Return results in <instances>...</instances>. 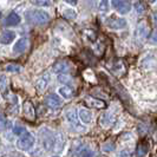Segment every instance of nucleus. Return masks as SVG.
I'll use <instances>...</instances> for the list:
<instances>
[{
    "mask_svg": "<svg viewBox=\"0 0 157 157\" xmlns=\"http://www.w3.org/2000/svg\"><path fill=\"white\" fill-rule=\"evenodd\" d=\"M78 117L84 124H91V122L94 119V115H92V112L89 110V109L80 108L78 110Z\"/></svg>",
    "mask_w": 157,
    "mask_h": 157,
    "instance_id": "nucleus-10",
    "label": "nucleus"
},
{
    "mask_svg": "<svg viewBox=\"0 0 157 157\" xmlns=\"http://www.w3.org/2000/svg\"><path fill=\"white\" fill-rule=\"evenodd\" d=\"M115 123V116L111 112H104L101 116V124L104 128H109Z\"/></svg>",
    "mask_w": 157,
    "mask_h": 157,
    "instance_id": "nucleus-13",
    "label": "nucleus"
},
{
    "mask_svg": "<svg viewBox=\"0 0 157 157\" xmlns=\"http://www.w3.org/2000/svg\"><path fill=\"white\" fill-rule=\"evenodd\" d=\"M147 37H148V25L144 21H141L135 30V39L138 43H142L143 40L147 39Z\"/></svg>",
    "mask_w": 157,
    "mask_h": 157,
    "instance_id": "nucleus-5",
    "label": "nucleus"
},
{
    "mask_svg": "<svg viewBox=\"0 0 157 157\" xmlns=\"http://www.w3.org/2000/svg\"><path fill=\"white\" fill-rule=\"evenodd\" d=\"M82 157H91V152L90 151H84L82 154Z\"/></svg>",
    "mask_w": 157,
    "mask_h": 157,
    "instance_id": "nucleus-28",
    "label": "nucleus"
},
{
    "mask_svg": "<svg viewBox=\"0 0 157 157\" xmlns=\"http://www.w3.org/2000/svg\"><path fill=\"white\" fill-rule=\"evenodd\" d=\"M53 144H55V140H53L52 135H51V132H47V136L44 137V147H45L47 150H50V149H52Z\"/></svg>",
    "mask_w": 157,
    "mask_h": 157,
    "instance_id": "nucleus-18",
    "label": "nucleus"
},
{
    "mask_svg": "<svg viewBox=\"0 0 157 157\" xmlns=\"http://www.w3.org/2000/svg\"><path fill=\"white\" fill-rule=\"evenodd\" d=\"M109 0H99L98 1V10H99V12H102V13H105V12H108L109 11Z\"/></svg>",
    "mask_w": 157,
    "mask_h": 157,
    "instance_id": "nucleus-23",
    "label": "nucleus"
},
{
    "mask_svg": "<svg viewBox=\"0 0 157 157\" xmlns=\"http://www.w3.org/2000/svg\"><path fill=\"white\" fill-rule=\"evenodd\" d=\"M31 4L38 6V7H50L52 6V2L51 0H30Z\"/></svg>",
    "mask_w": 157,
    "mask_h": 157,
    "instance_id": "nucleus-19",
    "label": "nucleus"
},
{
    "mask_svg": "<svg viewBox=\"0 0 157 157\" xmlns=\"http://www.w3.org/2000/svg\"><path fill=\"white\" fill-rule=\"evenodd\" d=\"M111 5L122 16L128 14L132 10V4L128 0H111Z\"/></svg>",
    "mask_w": 157,
    "mask_h": 157,
    "instance_id": "nucleus-3",
    "label": "nucleus"
},
{
    "mask_svg": "<svg viewBox=\"0 0 157 157\" xmlns=\"http://www.w3.org/2000/svg\"><path fill=\"white\" fill-rule=\"evenodd\" d=\"M86 103L90 105V106H94L96 109H104L106 106V104L101 101V99H97V98H94V97H86L85 98Z\"/></svg>",
    "mask_w": 157,
    "mask_h": 157,
    "instance_id": "nucleus-14",
    "label": "nucleus"
},
{
    "mask_svg": "<svg viewBox=\"0 0 157 157\" xmlns=\"http://www.w3.org/2000/svg\"><path fill=\"white\" fill-rule=\"evenodd\" d=\"M48 83H50V75H44V76H41L37 80V84L36 85H37V89L39 91H44L47 87V85H48Z\"/></svg>",
    "mask_w": 157,
    "mask_h": 157,
    "instance_id": "nucleus-16",
    "label": "nucleus"
},
{
    "mask_svg": "<svg viewBox=\"0 0 157 157\" xmlns=\"http://www.w3.org/2000/svg\"><path fill=\"white\" fill-rule=\"evenodd\" d=\"M29 46H30V39L26 38V37H23V38L17 40L16 44L13 45L12 51H13V53H16V55H20V53H24V52L29 48Z\"/></svg>",
    "mask_w": 157,
    "mask_h": 157,
    "instance_id": "nucleus-6",
    "label": "nucleus"
},
{
    "mask_svg": "<svg viewBox=\"0 0 157 157\" xmlns=\"http://www.w3.org/2000/svg\"><path fill=\"white\" fill-rule=\"evenodd\" d=\"M17 34L14 31H11V30H5L0 33V44H4V45H10L11 43H13L16 39Z\"/></svg>",
    "mask_w": 157,
    "mask_h": 157,
    "instance_id": "nucleus-9",
    "label": "nucleus"
},
{
    "mask_svg": "<svg viewBox=\"0 0 157 157\" xmlns=\"http://www.w3.org/2000/svg\"><path fill=\"white\" fill-rule=\"evenodd\" d=\"M25 18L32 25H45L51 19L50 14L43 10H27L25 11Z\"/></svg>",
    "mask_w": 157,
    "mask_h": 157,
    "instance_id": "nucleus-1",
    "label": "nucleus"
},
{
    "mask_svg": "<svg viewBox=\"0 0 157 157\" xmlns=\"http://www.w3.org/2000/svg\"><path fill=\"white\" fill-rule=\"evenodd\" d=\"M65 117L67 119V122L70 123L71 125H73L75 128H78V129H82V130H84V128L80 125V122H79L78 119V112L77 110H75V109H70V110H67L65 112Z\"/></svg>",
    "mask_w": 157,
    "mask_h": 157,
    "instance_id": "nucleus-8",
    "label": "nucleus"
},
{
    "mask_svg": "<svg viewBox=\"0 0 157 157\" xmlns=\"http://www.w3.org/2000/svg\"><path fill=\"white\" fill-rule=\"evenodd\" d=\"M53 157H58V156H53Z\"/></svg>",
    "mask_w": 157,
    "mask_h": 157,
    "instance_id": "nucleus-31",
    "label": "nucleus"
},
{
    "mask_svg": "<svg viewBox=\"0 0 157 157\" xmlns=\"http://www.w3.org/2000/svg\"><path fill=\"white\" fill-rule=\"evenodd\" d=\"M63 16L66 19H75L77 17V12L73 8H65L63 11Z\"/></svg>",
    "mask_w": 157,
    "mask_h": 157,
    "instance_id": "nucleus-22",
    "label": "nucleus"
},
{
    "mask_svg": "<svg viewBox=\"0 0 157 157\" xmlns=\"http://www.w3.org/2000/svg\"><path fill=\"white\" fill-rule=\"evenodd\" d=\"M23 111L25 113V116L30 119L34 118V109H33V105L31 104V102H25L23 104Z\"/></svg>",
    "mask_w": 157,
    "mask_h": 157,
    "instance_id": "nucleus-17",
    "label": "nucleus"
},
{
    "mask_svg": "<svg viewBox=\"0 0 157 157\" xmlns=\"http://www.w3.org/2000/svg\"><path fill=\"white\" fill-rule=\"evenodd\" d=\"M58 82L60 84H65V85H69L72 83V78H71L69 75H65V73H60L58 75ZM70 86V85H69Z\"/></svg>",
    "mask_w": 157,
    "mask_h": 157,
    "instance_id": "nucleus-20",
    "label": "nucleus"
},
{
    "mask_svg": "<svg viewBox=\"0 0 157 157\" xmlns=\"http://www.w3.org/2000/svg\"><path fill=\"white\" fill-rule=\"evenodd\" d=\"M154 21H155V24H156V26H157V13L154 14Z\"/></svg>",
    "mask_w": 157,
    "mask_h": 157,
    "instance_id": "nucleus-29",
    "label": "nucleus"
},
{
    "mask_svg": "<svg viewBox=\"0 0 157 157\" xmlns=\"http://www.w3.org/2000/svg\"><path fill=\"white\" fill-rule=\"evenodd\" d=\"M7 84H8L7 77H6V76H1V77H0V90H1V91H5L6 87H7Z\"/></svg>",
    "mask_w": 157,
    "mask_h": 157,
    "instance_id": "nucleus-25",
    "label": "nucleus"
},
{
    "mask_svg": "<svg viewBox=\"0 0 157 157\" xmlns=\"http://www.w3.org/2000/svg\"><path fill=\"white\" fill-rule=\"evenodd\" d=\"M5 70L11 73H17V72H20L21 71V66L18 65V64H7L5 66Z\"/></svg>",
    "mask_w": 157,
    "mask_h": 157,
    "instance_id": "nucleus-21",
    "label": "nucleus"
},
{
    "mask_svg": "<svg viewBox=\"0 0 157 157\" xmlns=\"http://www.w3.org/2000/svg\"><path fill=\"white\" fill-rule=\"evenodd\" d=\"M25 131H26V129H25L24 126L17 125V126H14V128H13V132H14L16 135H19V136H20V135H23Z\"/></svg>",
    "mask_w": 157,
    "mask_h": 157,
    "instance_id": "nucleus-26",
    "label": "nucleus"
},
{
    "mask_svg": "<svg viewBox=\"0 0 157 157\" xmlns=\"http://www.w3.org/2000/svg\"><path fill=\"white\" fill-rule=\"evenodd\" d=\"M21 21V18L16 12H11L6 18H5V25L6 26H17Z\"/></svg>",
    "mask_w": 157,
    "mask_h": 157,
    "instance_id": "nucleus-11",
    "label": "nucleus"
},
{
    "mask_svg": "<svg viewBox=\"0 0 157 157\" xmlns=\"http://www.w3.org/2000/svg\"><path fill=\"white\" fill-rule=\"evenodd\" d=\"M147 1H149V2H154V1H156V0H147Z\"/></svg>",
    "mask_w": 157,
    "mask_h": 157,
    "instance_id": "nucleus-30",
    "label": "nucleus"
},
{
    "mask_svg": "<svg viewBox=\"0 0 157 157\" xmlns=\"http://www.w3.org/2000/svg\"><path fill=\"white\" fill-rule=\"evenodd\" d=\"M34 144H36L34 136L31 132H27V131H25L23 135H20L16 143L17 148L19 150H21V151H29V150H31L34 147Z\"/></svg>",
    "mask_w": 157,
    "mask_h": 157,
    "instance_id": "nucleus-2",
    "label": "nucleus"
},
{
    "mask_svg": "<svg viewBox=\"0 0 157 157\" xmlns=\"http://www.w3.org/2000/svg\"><path fill=\"white\" fill-rule=\"evenodd\" d=\"M106 26L111 30H124L128 26V21L124 18H109L106 20Z\"/></svg>",
    "mask_w": 157,
    "mask_h": 157,
    "instance_id": "nucleus-4",
    "label": "nucleus"
},
{
    "mask_svg": "<svg viewBox=\"0 0 157 157\" xmlns=\"http://www.w3.org/2000/svg\"><path fill=\"white\" fill-rule=\"evenodd\" d=\"M69 64L66 63V62H58V63H56L53 65V72L55 73H58V75H60V73H66L67 71H69Z\"/></svg>",
    "mask_w": 157,
    "mask_h": 157,
    "instance_id": "nucleus-15",
    "label": "nucleus"
},
{
    "mask_svg": "<svg viewBox=\"0 0 157 157\" xmlns=\"http://www.w3.org/2000/svg\"><path fill=\"white\" fill-rule=\"evenodd\" d=\"M45 104L51 109H58L63 105V99L58 94H51L45 97Z\"/></svg>",
    "mask_w": 157,
    "mask_h": 157,
    "instance_id": "nucleus-7",
    "label": "nucleus"
},
{
    "mask_svg": "<svg viewBox=\"0 0 157 157\" xmlns=\"http://www.w3.org/2000/svg\"><path fill=\"white\" fill-rule=\"evenodd\" d=\"M66 4H69V5H72V6H75V5H77L78 4V0H64Z\"/></svg>",
    "mask_w": 157,
    "mask_h": 157,
    "instance_id": "nucleus-27",
    "label": "nucleus"
},
{
    "mask_svg": "<svg viewBox=\"0 0 157 157\" xmlns=\"http://www.w3.org/2000/svg\"><path fill=\"white\" fill-rule=\"evenodd\" d=\"M58 94L60 97H63L64 99H71L73 97V94H75V91L69 85H63V86H60L58 89Z\"/></svg>",
    "mask_w": 157,
    "mask_h": 157,
    "instance_id": "nucleus-12",
    "label": "nucleus"
},
{
    "mask_svg": "<svg viewBox=\"0 0 157 157\" xmlns=\"http://www.w3.org/2000/svg\"><path fill=\"white\" fill-rule=\"evenodd\" d=\"M134 8H135V11H136L138 14L144 13V11H145V7H144V5L142 4L141 1H135V2H134Z\"/></svg>",
    "mask_w": 157,
    "mask_h": 157,
    "instance_id": "nucleus-24",
    "label": "nucleus"
}]
</instances>
